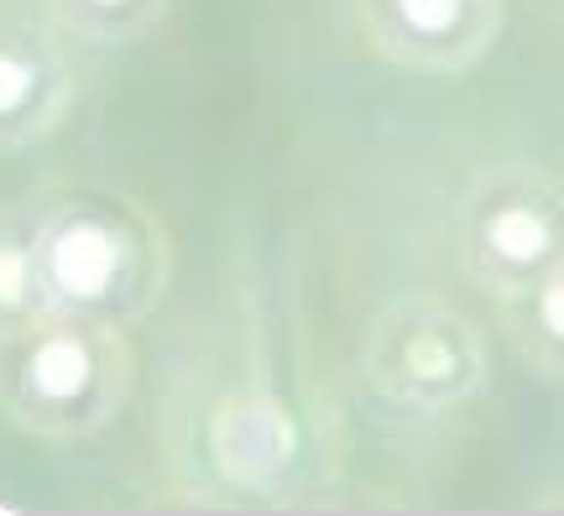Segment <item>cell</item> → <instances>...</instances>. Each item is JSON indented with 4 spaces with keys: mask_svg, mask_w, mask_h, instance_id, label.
<instances>
[{
    "mask_svg": "<svg viewBox=\"0 0 564 516\" xmlns=\"http://www.w3.org/2000/svg\"><path fill=\"white\" fill-rule=\"evenodd\" d=\"M121 261H126L121 240L100 219L74 215L53 224L37 245L47 314H84L89 303H100L121 277Z\"/></svg>",
    "mask_w": 564,
    "mask_h": 516,
    "instance_id": "277c9868",
    "label": "cell"
},
{
    "mask_svg": "<svg viewBox=\"0 0 564 516\" xmlns=\"http://www.w3.org/2000/svg\"><path fill=\"white\" fill-rule=\"evenodd\" d=\"M215 438H220V464L225 470L241 459V449H251V475L246 480H257L288 454L293 428H288V417H282L272 402H236V407H225L220 413Z\"/></svg>",
    "mask_w": 564,
    "mask_h": 516,
    "instance_id": "5b68a950",
    "label": "cell"
},
{
    "mask_svg": "<svg viewBox=\"0 0 564 516\" xmlns=\"http://www.w3.org/2000/svg\"><path fill=\"white\" fill-rule=\"evenodd\" d=\"M53 6L79 32H137V21L158 11V0H53Z\"/></svg>",
    "mask_w": 564,
    "mask_h": 516,
    "instance_id": "52a82bcc",
    "label": "cell"
},
{
    "mask_svg": "<svg viewBox=\"0 0 564 516\" xmlns=\"http://www.w3.org/2000/svg\"><path fill=\"white\" fill-rule=\"evenodd\" d=\"M6 74H0V105H6V116L17 120L26 116V95H32V84H37V63L26 58L21 47H6V63H0Z\"/></svg>",
    "mask_w": 564,
    "mask_h": 516,
    "instance_id": "9c48e42d",
    "label": "cell"
},
{
    "mask_svg": "<svg viewBox=\"0 0 564 516\" xmlns=\"http://www.w3.org/2000/svg\"><path fill=\"white\" fill-rule=\"evenodd\" d=\"M403 360H408V381L423 386V381L449 376V371H455V360H460V350L440 334V323H423V334H413L403 344Z\"/></svg>",
    "mask_w": 564,
    "mask_h": 516,
    "instance_id": "ba28073f",
    "label": "cell"
},
{
    "mask_svg": "<svg viewBox=\"0 0 564 516\" xmlns=\"http://www.w3.org/2000/svg\"><path fill=\"white\" fill-rule=\"evenodd\" d=\"M465 261L491 287H533L564 266V194L544 178H507V194L465 224Z\"/></svg>",
    "mask_w": 564,
    "mask_h": 516,
    "instance_id": "7a4b0ae2",
    "label": "cell"
},
{
    "mask_svg": "<svg viewBox=\"0 0 564 516\" xmlns=\"http://www.w3.org/2000/svg\"><path fill=\"white\" fill-rule=\"evenodd\" d=\"M366 21L398 63H460L491 37L497 0H366Z\"/></svg>",
    "mask_w": 564,
    "mask_h": 516,
    "instance_id": "3957f363",
    "label": "cell"
},
{
    "mask_svg": "<svg viewBox=\"0 0 564 516\" xmlns=\"http://www.w3.org/2000/svg\"><path fill=\"white\" fill-rule=\"evenodd\" d=\"M523 298H528V318H533V329H539V339H523V350L539 360V365L564 371V266L549 272L544 282L523 287Z\"/></svg>",
    "mask_w": 564,
    "mask_h": 516,
    "instance_id": "8992f818",
    "label": "cell"
},
{
    "mask_svg": "<svg viewBox=\"0 0 564 516\" xmlns=\"http://www.w3.org/2000/svg\"><path fill=\"white\" fill-rule=\"evenodd\" d=\"M26 339L21 350V376H17V402L11 407H26L37 402L42 417L32 422L37 433H68L63 417H74V428L84 422H100V407H89V392L100 381L105 360L121 355L116 334L105 323H89L79 314H53V318H37L17 329Z\"/></svg>",
    "mask_w": 564,
    "mask_h": 516,
    "instance_id": "6da1fadb",
    "label": "cell"
}]
</instances>
